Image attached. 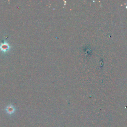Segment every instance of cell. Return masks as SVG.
<instances>
[{
	"label": "cell",
	"mask_w": 127,
	"mask_h": 127,
	"mask_svg": "<svg viewBox=\"0 0 127 127\" xmlns=\"http://www.w3.org/2000/svg\"><path fill=\"white\" fill-rule=\"evenodd\" d=\"M11 46L6 41H4L0 44V50L2 53H6L10 50Z\"/></svg>",
	"instance_id": "6da1fadb"
},
{
	"label": "cell",
	"mask_w": 127,
	"mask_h": 127,
	"mask_svg": "<svg viewBox=\"0 0 127 127\" xmlns=\"http://www.w3.org/2000/svg\"><path fill=\"white\" fill-rule=\"evenodd\" d=\"M6 112L9 114H13L15 111V108L14 107L13 105L12 104L9 105L6 107Z\"/></svg>",
	"instance_id": "7a4b0ae2"
}]
</instances>
